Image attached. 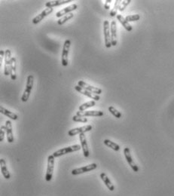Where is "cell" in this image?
<instances>
[{"mask_svg": "<svg viewBox=\"0 0 174 196\" xmlns=\"http://www.w3.org/2000/svg\"><path fill=\"white\" fill-rule=\"evenodd\" d=\"M75 89L77 91H78L79 93H81V94H84L85 96H87V97H90L91 99L93 100H99L100 99V96L97 95V94H93V93L90 92V91H88V90H86V89L83 88H81V86L79 85H76L75 86Z\"/></svg>", "mask_w": 174, "mask_h": 196, "instance_id": "cell-12", "label": "cell"}, {"mask_svg": "<svg viewBox=\"0 0 174 196\" xmlns=\"http://www.w3.org/2000/svg\"><path fill=\"white\" fill-rule=\"evenodd\" d=\"M79 139H80V142H81V149H82V151H83L84 156L88 158V156H89V150H88V143H87L86 137H85V134H79Z\"/></svg>", "mask_w": 174, "mask_h": 196, "instance_id": "cell-17", "label": "cell"}, {"mask_svg": "<svg viewBox=\"0 0 174 196\" xmlns=\"http://www.w3.org/2000/svg\"><path fill=\"white\" fill-rule=\"evenodd\" d=\"M70 45H71V41H70V40H69V39L65 41L64 45H63L61 56V63L62 65L63 66H66L68 65V55L70 49Z\"/></svg>", "mask_w": 174, "mask_h": 196, "instance_id": "cell-5", "label": "cell"}, {"mask_svg": "<svg viewBox=\"0 0 174 196\" xmlns=\"http://www.w3.org/2000/svg\"><path fill=\"white\" fill-rule=\"evenodd\" d=\"M100 178L103 181V182H104L107 188L109 189V190H110L111 192L115 190V186H114L113 184L112 183L111 180H109V178L107 177V175L105 173H102V174H100Z\"/></svg>", "mask_w": 174, "mask_h": 196, "instance_id": "cell-20", "label": "cell"}, {"mask_svg": "<svg viewBox=\"0 0 174 196\" xmlns=\"http://www.w3.org/2000/svg\"><path fill=\"white\" fill-rule=\"evenodd\" d=\"M0 112H1L2 114L5 115L6 116H7V117L10 118V119H12V120H17L18 118V115L14 113V112H11V111L8 110V109H6V108L2 107V106H0Z\"/></svg>", "mask_w": 174, "mask_h": 196, "instance_id": "cell-22", "label": "cell"}, {"mask_svg": "<svg viewBox=\"0 0 174 196\" xmlns=\"http://www.w3.org/2000/svg\"><path fill=\"white\" fill-rule=\"evenodd\" d=\"M73 120L76 122H81V123H86L88 122V119L86 117H81V116H78L76 115L73 117Z\"/></svg>", "mask_w": 174, "mask_h": 196, "instance_id": "cell-30", "label": "cell"}, {"mask_svg": "<svg viewBox=\"0 0 174 196\" xmlns=\"http://www.w3.org/2000/svg\"><path fill=\"white\" fill-rule=\"evenodd\" d=\"M0 167H1V172L4 178H6V180H9L10 177H11V175H10V173L7 168L5 159H0Z\"/></svg>", "mask_w": 174, "mask_h": 196, "instance_id": "cell-19", "label": "cell"}, {"mask_svg": "<svg viewBox=\"0 0 174 196\" xmlns=\"http://www.w3.org/2000/svg\"><path fill=\"white\" fill-rule=\"evenodd\" d=\"M78 8V6L76 4H72L70 5L69 6H67V7L64 8L63 9L61 10L60 11H58L57 13L56 14V17L57 18H62L63 15H66L67 14H69L71 13L73 11H75V10L77 9Z\"/></svg>", "mask_w": 174, "mask_h": 196, "instance_id": "cell-14", "label": "cell"}, {"mask_svg": "<svg viewBox=\"0 0 174 196\" xmlns=\"http://www.w3.org/2000/svg\"><path fill=\"white\" fill-rule=\"evenodd\" d=\"M73 17H74V14H73V13L71 12L69 13V14H67L66 15L63 16L61 18H60L57 21V24L58 25H63V24H65L66 21H68L69 20L72 19Z\"/></svg>", "mask_w": 174, "mask_h": 196, "instance_id": "cell-27", "label": "cell"}, {"mask_svg": "<svg viewBox=\"0 0 174 196\" xmlns=\"http://www.w3.org/2000/svg\"><path fill=\"white\" fill-rule=\"evenodd\" d=\"M128 22H133V21H137L140 19V16L139 14H133V15H128L125 18Z\"/></svg>", "mask_w": 174, "mask_h": 196, "instance_id": "cell-29", "label": "cell"}, {"mask_svg": "<svg viewBox=\"0 0 174 196\" xmlns=\"http://www.w3.org/2000/svg\"><path fill=\"white\" fill-rule=\"evenodd\" d=\"M124 154H125V159H126L127 162H128L129 165L130 166L132 170L134 172H138L139 167L138 166L136 165V164L134 162V161L133 160V158H132L131 154H130V150L128 147H126L124 149Z\"/></svg>", "mask_w": 174, "mask_h": 196, "instance_id": "cell-6", "label": "cell"}, {"mask_svg": "<svg viewBox=\"0 0 174 196\" xmlns=\"http://www.w3.org/2000/svg\"><path fill=\"white\" fill-rule=\"evenodd\" d=\"M96 103H95L94 100H91V101H88V102L85 103V104H81V106H79V111H86L87 109H89V108L93 107V106H95Z\"/></svg>", "mask_w": 174, "mask_h": 196, "instance_id": "cell-25", "label": "cell"}, {"mask_svg": "<svg viewBox=\"0 0 174 196\" xmlns=\"http://www.w3.org/2000/svg\"><path fill=\"white\" fill-rule=\"evenodd\" d=\"M103 33H104L105 46L107 49L111 48L112 40H111V32H110V24L108 21H105L103 22Z\"/></svg>", "mask_w": 174, "mask_h": 196, "instance_id": "cell-3", "label": "cell"}, {"mask_svg": "<svg viewBox=\"0 0 174 196\" xmlns=\"http://www.w3.org/2000/svg\"><path fill=\"white\" fill-rule=\"evenodd\" d=\"M53 8H45V9L44 10V11H42V12L41 13V14H39L38 15H37L36 17V18H34L33 19V24H38L39 22H41L42 21L43 19H44L45 18L46 16L49 15L50 14H51V13L53 12Z\"/></svg>", "mask_w": 174, "mask_h": 196, "instance_id": "cell-13", "label": "cell"}, {"mask_svg": "<svg viewBox=\"0 0 174 196\" xmlns=\"http://www.w3.org/2000/svg\"><path fill=\"white\" fill-rule=\"evenodd\" d=\"M11 78L12 80H16L17 75H16V58L12 57L11 59Z\"/></svg>", "mask_w": 174, "mask_h": 196, "instance_id": "cell-23", "label": "cell"}, {"mask_svg": "<svg viewBox=\"0 0 174 196\" xmlns=\"http://www.w3.org/2000/svg\"><path fill=\"white\" fill-rule=\"evenodd\" d=\"M104 8H105V9H109V8H110L109 5L108 3H105Z\"/></svg>", "mask_w": 174, "mask_h": 196, "instance_id": "cell-33", "label": "cell"}, {"mask_svg": "<svg viewBox=\"0 0 174 196\" xmlns=\"http://www.w3.org/2000/svg\"><path fill=\"white\" fill-rule=\"evenodd\" d=\"M122 2L121 1V0H116L115 2V6H114V7L113 9L111 10V11H110V16L111 17H115V16H117V11H118V10H119V7L120 6H121Z\"/></svg>", "mask_w": 174, "mask_h": 196, "instance_id": "cell-26", "label": "cell"}, {"mask_svg": "<svg viewBox=\"0 0 174 196\" xmlns=\"http://www.w3.org/2000/svg\"><path fill=\"white\" fill-rule=\"evenodd\" d=\"M54 159L55 157L53 155H50L48 157V166H47L45 174V180L47 182H49L52 179L53 169H54Z\"/></svg>", "mask_w": 174, "mask_h": 196, "instance_id": "cell-4", "label": "cell"}, {"mask_svg": "<svg viewBox=\"0 0 174 196\" xmlns=\"http://www.w3.org/2000/svg\"><path fill=\"white\" fill-rule=\"evenodd\" d=\"M5 131H6V126H2L1 130H0V141L2 142L4 140Z\"/></svg>", "mask_w": 174, "mask_h": 196, "instance_id": "cell-32", "label": "cell"}, {"mask_svg": "<svg viewBox=\"0 0 174 196\" xmlns=\"http://www.w3.org/2000/svg\"><path fill=\"white\" fill-rule=\"evenodd\" d=\"M6 132L8 142L10 143H12L14 142V136H13L12 124H11V121L9 120H7L6 122Z\"/></svg>", "mask_w": 174, "mask_h": 196, "instance_id": "cell-15", "label": "cell"}, {"mask_svg": "<svg viewBox=\"0 0 174 196\" xmlns=\"http://www.w3.org/2000/svg\"><path fill=\"white\" fill-rule=\"evenodd\" d=\"M97 167V164L95 163L88 164V165L84 166L82 167L73 169V170L72 171V174H73V175H79V174H84V173L89 172L91 171L95 170Z\"/></svg>", "mask_w": 174, "mask_h": 196, "instance_id": "cell-7", "label": "cell"}, {"mask_svg": "<svg viewBox=\"0 0 174 196\" xmlns=\"http://www.w3.org/2000/svg\"><path fill=\"white\" fill-rule=\"evenodd\" d=\"M103 143H104V144L106 146H107L108 147L111 148L112 149H113V150L115 151H119L120 149V147L118 145L117 143H115L113 142V141L109 140V139H105L104 141H103Z\"/></svg>", "mask_w": 174, "mask_h": 196, "instance_id": "cell-24", "label": "cell"}, {"mask_svg": "<svg viewBox=\"0 0 174 196\" xmlns=\"http://www.w3.org/2000/svg\"><path fill=\"white\" fill-rule=\"evenodd\" d=\"M78 85L81 86V87L83 88L86 89V90L90 91V92L93 93V94H97V95H100V94L102 93V89L99 88L94 87V86H92L91 85V84L84 82V81H81V80L78 81Z\"/></svg>", "mask_w": 174, "mask_h": 196, "instance_id": "cell-10", "label": "cell"}, {"mask_svg": "<svg viewBox=\"0 0 174 196\" xmlns=\"http://www.w3.org/2000/svg\"><path fill=\"white\" fill-rule=\"evenodd\" d=\"M77 116H81V117H88V116H96V117H100L103 116L104 113L102 111L98 110H86V111H78L76 113Z\"/></svg>", "mask_w": 174, "mask_h": 196, "instance_id": "cell-11", "label": "cell"}, {"mask_svg": "<svg viewBox=\"0 0 174 196\" xmlns=\"http://www.w3.org/2000/svg\"><path fill=\"white\" fill-rule=\"evenodd\" d=\"M33 82H34V77L33 76H28L27 79H26V88H25L24 92H23L22 97H21V100L23 102H26L29 100L30 96L31 91L33 87Z\"/></svg>", "mask_w": 174, "mask_h": 196, "instance_id": "cell-1", "label": "cell"}, {"mask_svg": "<svg viewBox=\"0 0 174 196\" xmlns=\"http://www.w3.org/2000/svg\"><path fill=\"white\" fill-rule=\"evenodd\" d=\"M81 148V146L80 145H73V146H70V147H65L63 148V149H59V150L56 151L53 153V155L54 156L55 158H58L61 157V156L66 155V154L68 153H71V152H76V151L80 150Z\"/></svg>", "mask_w": 174, "mask_h": 196, "instance_id": "cell-2", "label": "cell"}, {"mask_svg": "<svg viewBox=\"0 0 174 196\" xmlns=\"http://www.w3.org/2000/svg\"><path fill=\"white\" fill-rule=\"evenodd\" d=\"M110 32H111L112 45L115 46L117 45V24L115 21H113L110 26Z\"/></svg>", "mask_w": 174, "mask_h": 196, "instance_id": "cell-16", "label": "cell"}, {"mask_svg": "<svg viewBox=\"0 0 174 196\" xmlns=\"http://www.w3.org/2000/svg\"><path fill=\"white\" fill-rule=\"evenodd\" d=\"M117 19H118V21H119L120 23H121L122 26L125 27V29H126L127 31H128V32H130V31H132V26H130V24H129V23L128 22V21H126V19H125V18H124L123 16L121 15V14H117Z\"/></svg>", "mask_w": 174, "mask_h": 196, "instance_id": "cell-21", "label": "cell"}, {"mask_svg": "<svg viewBox=\"0 0 174 196\" xmlns=\"http://www.w3.org/2000/svg\"><path fill=\"white\" fill-rule=\"evenodd\" d=\"M130 2H131V0H125V1H122L121 6L119 7V11H123Z\"/></svg>", "mask_w": 174, "mask_h": 196, "instance_id": "cell-31", "label": "cell"}, {"mask_svg": "<svg viewBox=\"0 0 174 196\" xmlns=\"http://www.w3.org/2000/svg\"><path fill=\"white\" fill-rule=\"evenodd\" d=\"M109 111L115 118H117V119H121V118L122 115L121 112L118 110H117V109H115V107H113V106H109Z\"/></svg>", "mask_w": 174, "mask_h": 196, "instance_id": "cell-28", "label": "cell"}, {"mask_svg": "<svg viewBox=\"0 0 174 196\" xmlns=\"http://www.w3.org/2000/svg\"><path fill=\"white\" fill-rule=\"evenodd\" d=\"M93 127L91 125H85L82 126V127H76V128H73L72 130L69 131L68 135L70 137H73V136H76L77 134H85V132H88V131H91Z\"/></svg>", "mask_w": 174, "mask_h": 196, "instance_id": "cell-9", "label": "cell"}, {"mask_svg": "<svg viewBox=\"0 0 174 196\" xmlns=\"http://www.w3.org/2000/svg\"><path fill=\"white\" fill-rule=\"evenodd\" d=\"M72 0H54V1H50L45 4L46 8H53V7H57L59 6H62L66 3L71 2Z\"/></svg>", "mask_w": 174, "mask_h": 196, "instance_id": "cell-18", "label": "cell"}, {"mask_svg": "<svg viewBox=\"0 0 174 196\" xmlns=\"http://www.w3.org/2000/svg\"><path fill=\"white\" fill-rule=\"evenodd\" d=\"M11 53L9 49L6 51V55H5V67H4V74L6 76H8L11 74Z\"/></svg>", "mask_w": 174, "mask_h": 196, "instance_id": "cell-8", "label": "cell"}]
</instances>
